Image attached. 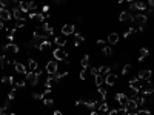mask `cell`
Masks as SVG:
<instances>
[{
    "instance_id": "1",
    "label": "cell",
    "mask_w": 154,
    "mask_h": 115,
    "mask_svg": "<svg viewBox=\"0 0 154 115\" xmlns=\"http://www.w3.org/2000/svg\"><path fill=\"white\" fill-rule=\"evenodd\" d=\"M26 82H28L31 86H35L39 84L40 82V72H37V71H29V72H26Z\"/></svg>"
},
{
    "instance_id": "2",
    "label": "cell",
    "mask_w": 154,
    "mask_h": 115,
    "mask_svg": "<svg viewBox=\"0 0 154 115\" xmlns=\"http://www.w3.org/2000/svg\"><path fill=\"white\" fill-rule=\"evenodd\" d=\"M140 92L143 94V95H153L154 94V84H153V82L151 80H147L142 86H140Z\"/></svg>"
},
{
    "instance_id": "3",
    "label": "cell",
    "mask_w": 154,
    "mask_h": 115,
    "mask_svg": "<svg viewBox=\"0 0 154 115\" xmlns=\"http://www.w3.org/2000/svg\"><path fill=\"white\" fill-rule=\"evenodd\" d=\"M52 57L56 58V61H65L68 58V54L62 48H56V49L52 51Z\"/></svg>"
},
{
    "instance_id": "4",
    "label": "cell",
    "mask_w": 154,
    "mask_h": 115,
    "mask_svg": "<svg viewBox=\"0 0 154 115\" xmlns=\"http://www.w3.org/2000/svg\"><path fill=\"white\" fill-rule=\"evenodd\" d=\"M114 100L116 101H119V104H120V108H126V103H128V95L126 94H122V92H117L116 95H114Z\"/></svg>"
},
{
    "instance_id": "5",
    "label": "cell",
    "mask_w": 154,
    "mask_h": 115,
    "mask_svg": "<svg viewBox=\"0 0 154 115\" xmlns=\"http://www.w3.org/2000/svg\"><path fill=\"white\" fill-rule=\"evenodd\" d=\"M13 19V14L8 8H0V20L2 22H10Z\"/></svg>"
},
{
    "instance_id": "6",
    "label": "cell",
    "mask_w": 154,
    "mask_h": 115,
    "mask_svg": "<svg viewBox=\"0 0 154 115\" xmlns=\"http://www.w3.org/2000/svg\"><path fill=\"white\" fill-rule=\"evenodd\" d=\"M151 75H153V71H150V69H142V71H139V74L136 75V77H137L139 80L147 82V80H150V78H151Z\"/></svg>"
},
{
    "instance_id": "7",
    "label": "cell",
    "mask_w": 154,
    "mask_h": 115,
    "mask_svg": "<svg viewBox=\"0 0 154 115\" xmlns=\"http://www.w3.org/2000/svg\"><path fill=\"white\" fill-rule=\"evenodd\" d=\"M57 61L56 60H49L48 63H46V72L49 74V75H52V74H56L57 72Z\"/></svg>"
},
{
    "instance_id": "8",
    "label": "cell",
    "mask_w": 154,
    "mask_h": 115,
    "mask_svg": "<svg viewBox=\"0 0 154 115\" xmlns=\"http://www.w3.org/2000/svg\"><path fill=\"white\" fill-rule=\"evenodd\" d=\"M40 29H42V32H43L45 35H46V37H51V35L54 34V28H52V26H49L46 22H43V23H42Z\"/></svg>"
},
{
    "instance_id": "9",
    "label": "cell",
    "mask_w": 154,
    "mask_h": 115,
    "mask_svg": "<svg viewBox=\"0 0 154 115\" xmlns=\"http://www.w3.org/2000/svg\"><path fill=\"white\" fill-rule=\"evenodd\" d=\"M76 32V26L74 25H63L62 26V35H71V34H74Z\"/></svg>"
},
{
    "instance_id": "10",
    "label": "cell",
    "mask_w": 154,
    "mask_h": 115,
    "mask_svg": "<svg viewBox=\"0 0 154 115\" xmlns=\"http://www.w3.org/2000/svg\"><path fill=\"white\" fill-rule=\"evenodd\" d=\"M119 20H120V22H125V23H133V22H134V17H133L130 12L122 11L120 15H119Z\"/></svg>"
},
{
    "instance_id": "11",
    "label": "cell",
    "mask_w": 154,
    "mask_h": 115,
    "mask_svg": "<svg viewBox=\"0 0 154 115\" xmlns=\"http://www.w3.org/2000/svg\"><path fill=\"white\" fill-rule=\"evenodd\" d=\"M117 83V75L116 74H106L105 75V84H108V86H114Z\"/></svg>"
},
{
    "instance_id": "12",
    "label": "cell",
    "mask_w": 154,
    "mask_h": 115,
    "mask_svg": "<svg viewBox=\"0 0 154 115\" xmlns=\"http://www.w3.org/2000/svg\"><path fill=\"white\" fill-rule=\"evenodd\" d=\"M147 20H148V17L147 15H145V14H136L134 15V23H137L139 26H143L145 23H147Z\"/></svg>"
},
{
    "instance_id": "13",
    "label": "cell",
    "mask_w": 154,
    "mask_h": 115,
    "mask_svg": "<svg viewBox=\"0 0 154 115\" xmlns=\"http://www.w3.org/2000/svg\"><path fill=\"white\" fill-rule=\"evenodd\" d=\"M28 19L43 23V22H45V14H42V12H31V14L28 15Z\"/></svg>"
},
{
    "instance_id": "14",
    "label": "cell",
    "mask_w": 154,
    "mask_h": 115,
    "mask_svg": "<svg viewBox=\"0 0 154 115\" xmlns=\"http://www.w3.org/2000/svg\"><path fill=\"white\" fill-rule=\"evenodd\" d=\"M11 14H13V17H14L15 20H19V19H26V17H25V12H23V11L20 9L19 6H17V8H14Z\"/></svg>"
},
{
    "instance_id": "15",
    "label": "cell",
    "mask_w": 154,
    "mask_h": 115,
    "mask_svg": "<svg viewBox=\"0 0 154 115\" xmlns=\"http://www.w3.org/2000/svg\"><path fill=\"white\" fill-rule=\"evenodd\" d=\"M117 41H119V34H117V32L108 34V43H110V46H114Z\"/></svg>"
},
{
    "instance_id": "16",
    "label": "cell",
    "mask_w": 154,
    "mask_h": 115,
    "mask_svg": "<svg viewBox=\"0 0 154 115\" xmlns=\"http://www.w3.org/2000/svg\"><path fill=\"white\" fill-rule=\"evenodd\" d=\"M134 8H136V11H145L147 9V3L142 2V0H136V2H133Z\"/></svg>"
},
{
    "instance_id": "17",
    "label": "cell",
    "mask_w": 154,
    "mask_h": 115,
    "mask_svg": "<svg viewBox=\"0 0 154 115\" xmlns=\"http://www.w3.org/2000/svg\"><path fill=\"white\" fill-rule=\"evenodd\" d=\"M140 83H139V78L137 77H133L131 80H130V87H133V89H137L139 92H140Z\"/></svg>"
},
{
    "instance_id": "18",
    "label": "cell",
    "mask_w": 154,
    "mask_h": 115,
    "mask_svg": "<svg viewBox=\"0 0 154 115\" xmlns=\"http://www.w3.org/2000/svg\"><path fill=\"white\" fill-rule=\"evenodd\" d=\"M54 43H56L57 46H65L66 45V37L65 35H59V37L54 39Z\"/></svg>"
},
{
    "instance_id": "19",
    "label": "cell",
    "mask_w": 154,
    "mask_h": 115,
    "mask_svg": "<svg viewBox=\"0 0 154 115\" xmlns=\"http://www.w3.org/2000/svg\"><path fill=\"white\" fill-rule=\"evenodd\" d=\"M14 68H15V72L17 74H26V68H25V65L23 63H14Z\"/></svg>"
},
{
    "instance_id": "20",
    "label": "cell",
    "mask_w": 154,
    "mask_h": 115,
    "mask_svg": "<svg viewBox=\"0 0 154 115\" xmlns=\"http://www.w3.org/2000/svg\"><path fill=\"white\" fill-rule=\"evenodd\" d=\"M28 5H29V0H20V2H19V8H20L25 14L29 12V11H28Z\"/></svg>"
},
{
    "instance_id": "21",
    "label": "cell",
    "mask_w": 154,
    "mask_h": 115,
    "mask_svg": "<svg viewBox=\"0 0 154 115\" xmlns=\"http://www.w3.org/2000/svg\"><path fill=\"white\" fill-rule=\"evenodd\" d=\"M126 109L128 111H137L139 106H137V103H136V100H128V103H126Z\"/></svg>"
},
{
    "instance_id": "22",
    "label": "cell",
    "mask_w": 154,
    "mask_h": 115,
    "mask_svg": "<svg viewBox=\"0 0 154 115\" xmlns=\"http://www.w3.org/2000/svg\"><path fill=\"white\" fill-rule=\"evenodd\" d=\"M94 82H96V86L99 87V86H102L105 83V77L102 74H97V75H94Z\"/></svg>"
},
{
    "instance_id": "23",
    "label": "cell",
    "mask_w": 154,
    "mask_h": 115,
    "mask_svg": "<svg viewBox=\"0 0 154 115\" xmlns=\"http://www.w3.org/2000/svg\"><path fill=\"white\" fill-rule=\"evenodd\" d=\"M134 100H136V103H137L139 108H142V106H143L145 103H147V98H145V95H143V94H142V95H137Z\"/></svg>"
},
{
    "instance_id": "24",
    "label": "cell",
    "mask_w": 154,
    "mask_h": 115,
    "mask_svg": "<svg viewBox=\"0 0 154 115\" xmlns=\"http://www.w3.org/2000/svg\"><path fill=\"white\" fill-rule=\"evenodd\" d=\"M28 66H29V71H37V68H39V63L35 61L34 58H29V61H28Z\"/></svg>"
},
{
    "instance_id": "25",
    "label": "cell",
    "mask_w": 154,
    "mask_h": 115,
    "mask_svg": "<svg viewBox=\"0 0 154 115\" xmlns=\"http://www.w3.org/2000/svg\"><path fill=\"white\" fill-rule=\"evenodd\" d=\"M97 109H99V112H100V114H106L110 108H108V103H106V101H102L100 104H99Z\"/></svg>"
},
{
    "instance_id": "26",
    "label": "cell",
    "mask_w": 154,
    "mask_h": 115,
    "mask_svg": "<svg viewBox=\"0 0 154 115\" xmlns=\"http://www.w3.org/2000/svg\"><path fill=\"white\" fill-rule=\"evenodd\" d=\"M148 54H150V51H148L147 48H140V55H139V58H137V60H139V61H143V60H145V57H147Z\"/></svg>"
},
{
    "instance_id": "27",
    "label": "cell",
    "mask_w": 154,
    "mask_h": 115,
    "mask_svg": "<svg viewBox=\"0 0 154 115\" xmlns=\"http://www.w3.org/2000/svg\"><path fill=\"white\" fill-rule=\"evenodd\" d=\"M137 95H139V91H137V89H133V87H130V89H128V98H130V100H134Z\"/></svg>"
},
{
    "instance_id": "28",
    "label": "cell",
    "mask_w": 154,
    "mask_h": 115,
    "mask_svg": "<svg viewBox=\"0 0 154 115\" xmlns=\"http://www.w3.org/2000/svg\"><path fill=\"white\" fill-rule=\"evenodd\" d=\"M80 65H82V68H89V55H83L82 60H80Z\"/></svg>"
},
{
    "instance_id": "29",
    "label": "cell",
    "mask_w": 154,
    "mask_h": 115,
    "mask_svg": "<svg viewBox=\"0 0 154 115\" xmlns=\"http://www.w3.org/2000/svg\"><path fill=\"white\" fill-rule=\"evenodd\" d=\"M110 71H111L110 66H100V68H99V74L106 75V74H110Z\"/></svg>"
},
{
    "instance_id": "30",
    "label": "cell",
    "mask_w": 154,
    "mask_h": 115,
    "mask_svg": "<svg viewBox=\"0 0 154 115\" xmlns=\"http://www.w3.org/2000/svg\"><path fill=\"white\" fill-rule=\"evenodd\" d=\"M97 91H99V95L102 97V100L105 101V98H106V89H105L103 86H99V87H97Z\"/></svg>"
},
{
    "instance_id": "31",
    "label": "cell",
    "mask_w": 154,
    "mask_h": 115,
    "mask_svg": "<svg viewBox=\"0 0 154 115\" xmlns=\"http://www.w3.org/2000/svg\"><path fill=\"white\" fill-rule=\"evenodd\" d=\"M102 52H103V55L110 57V55L113 54V48H111V46H103V48H102Z\"/></svg>"
},
{
    "instance_id": "32",
    "label": "cell",
    "mask_w": 154,
    "mask_h": 115,
    "mask_svg": "<svg viewBox=\"0 0 154 115\" xmlns=\"http://www.w3.org/2000/svg\"><path fill=\"white\" fill-rule=\"evenodd\" d=\"M51 46V43L48 41V40H43L42 43H40V48H39V51H45V49H48Z\"/></svg>"
},
{
    "instance_id": "33",
    "label": "cell",
    "mask_w": 154,
    "mask_h": 115,
    "mask_svg": "<svg viewBox=\"0 0 154 115\" xmlns=\"http://www.w3.org/2000/svg\"><path fill=\"white\" fill-rule=\"evenodd\" d=\"M88 77V68H82V71H80V80H86Z\"/></svg>"
},
{
    "instance_id": "34",
    "label": "cell",
    "mask_w": 154,
    "mask_h": 115,
    "mask_svg": "<svg viewBox=\"0 0 154 115\" xmlns=\"http://www.w3.org/2000/svg\"><path fill=\"white\" fill-rule=\"evenodd\" d=\"M35 9H37V5H35V3L32 2V0H29V5H28V11H29V12H34Z\"/></svg>"
},
{
    "instance_id": "35",
    "label": "cell",
    "mask_w": 154,
    "mask_h": 115,
    "mask_svg": "<svg viewBox=\"0 0 154 115\" xmlns=\"http://www.w3.org/2000/svg\"><path fill=\"white\" fill-rule=\"evenodd\" d=\"M130 71H131V65L128 63V65H125V66L122 68V72H120V74H122V75H126V74L130 72Z\"/></svg>"
},
{
    "instance_id": "36",
    "label": "cell",
    "mask_w": 154,
    "mask_h": 115,
    "mask_svg": "<svg viewBox=\"0 0 154 115\" xmlns=\"http://www.w3.org/2000/svg\"><path fill=\"white\" fill-rule=\"evenodd\" d=\"M25 22H26V19H19V20H15V28H23V26H25Z\"/></svg>"
},
{
    "instance_id": "37",
    "label": "cell",
    "mask_w": 154,
    "mask_h": 115,
    "mask_svg": "<svg viewBox=\"0 0 154 115\" xmlns=\"http://www.w3.org/2000/svg\"><path fill=\"white\" fill-rule=\"evenodd\" d=\"M43 104L46 106V108H51V106L54 104V100L52 98H43Z\"/></svg>"
},
{
    "instance_id": "38",
    "label": "cell",
    "mask_w": 154,
    "mask_h": 115,
    "mask_svg": "<svg viewBox=\"0 0 154 115\" xmlns=\"http://www.w3.org/2000/svg\"><path fill=\"white\" fill-rule=\"evenodd\" d=\"M52 83H56V82H54L52 75H49V77L46 78V83H45V86H46V87H51V86H52Z\"/></svg>"
},
{
    "instance_id": "39",
    "label": "cell",
    "mask_w": 154,
    "mask_h": 115,
    "mask_svg": "<svg viewBox=\"0 0 154 115\" xmlns=\"http://www.w3.org/2000/svg\"><path fill=\"white\" fill-rule=\"evenodd\" d=\"M6 66V57L5 55H0V69Z\"/></svg>"
},
{
    "instance_id": "40",
    "label": "cell",
    "mask_w": 154,
    "mask_h": 115,
    "mask_svg": "<svg viewBox=\"0 0 154 115\" xmlns=\"http://www.w3.org/2000/svg\"><path fill=\"white\" fill-rule=\"evenodd\" d=\"M32 98H34V100H43V94L34 92V94H32Z\"/></svg>"
},
{
    "instance_id": "41",
    "label": "cell",
    "mask_w": 154,
    "mask_h": 115,
    "mask_svg": "<svg viewBox=\"0 0 154 115\" xmlns=\"http://www.w3.org/2000/svg\"><path fill=\"white\" fill-rule=\"evenodd\" d=\"M88 71H89V74H91V75H97L99 74V68H89Z\"/></svg>"
},
{
    "instance_id": "42",
    "label": "cell",
    "mask_w": 154,
    "mask_h": 115,
    "mask_svg": "<svg viewBox=\"0 0 154 115\" xmlns=\"http://www.w3.org/2000/svg\"><path fill=\"white\" fill-rule=\"evenodd\" d=\"M15 98V89H13L10 94H8V100H14Z\"/></svg>"
},
{
    "instance_id": "43",
    "label": "cell",
    "mask_w": 154,
    "mask_h": 115,
    "mask_svg": "<svg viewBox=\"0 0 154 115\" xmlns=\"http://www.w3.org/2000/svg\"><path fill=\"white\" fill-rule=\"evenodd\" d=\"M11 51L14 52V54H17V52H19V46H17L15 43H11Z\"/></svg>"
},
{
    "instance_id": "44",
    "label": "cell",
    "mask_w": 154,
    "mask_h": 115,
    "mask_svg": "<svg viewBox=\"0 0 154 115\" xmlns=\"http://www.w3.org/2000/svg\"><path fill=\"white\" fill-rule=\"evenodd\" d=\"M48 12H49V6L45 5V6L42 8V14H46V15H48Z\"/></svg>"
},
{
    "instance_id": "45",
    "label": "cell",
    "mask_w": 154,
    "mask_h": 115,
    "mask_svg": "<svg viewBox=\"0 0 154 115\" xmlns=\"http://www.w3.org/2000/svg\"><path fill=\"white\" fill-rule=\"evenodd\" d=\"M8 6V0H0V8H6Z\"/></svg>"
},
{
    "instance_id": "46",
    "label": "cell",
    "mask_w": 154,
    "mask_h": 115,
    "mask_svg": "<svg viewBox=\"0 0 154 115\" xmlns=\"http://www.w3.org/2000/svg\"><path fill=\"white\" fill-rule=\"evenodd\" d=\"M108 115H117V109H108Z\"/></svg>"
},
{
    "instance_id": "47",
    "label": "cell",
    "mask_w": 154,
    "mask_h": 115,
    "mask_svg": "<svg viewBox=\"0 0 154 115\" xmlns=\"http://www.w3.org/2000/svg\"><path fill=\"white\" fill-rule=\"evenodd\" d=\"M97 45H100V46L103 48V46H105V40H102V39H99V40H97Z\"/></svg>"
},
{
    "instance_id": "48",
    "label": "cell",
    "mask_w": 154,
    "mask_h": 115,
    "mask_svg": "<svg viewBox=\"0 0 154 115\" xmlns=\"http://www.w3.org/2000/svg\"><path fill=\"white\" fill-rule=\"evenodd\" d=\"M148 5H150L151 8H154V0H148Z\"/></svg>"
},
{
    "instance_id": "49",
    "label": "cell",
    "mask_w": 154,
    "mask_h": 115,
    "mask_svg": "<svg viewBox=\"0 0 154 115\" xmlns=\"http://www.w3.org/2000/svg\"><path fill=\"white\" fill-rule=\"evenodd\" d=\"M52 115H63V114H62L60 111H54V114H52Z\"/></svg>"
},
{
    "instance_id": "50",
    "label": "cell",
    "mask_w": 154,
    "mask_h": 115,
    "mask_svg": "<svg viewBox=\"0 0 154 115\" xmlns=\"http://www.w3.org/2000/svg\"><path fill=\"white\" fill-rule=\"evenodd\" d=\"M63 2H65V0H56V5H62Z\"/></svg>"
},
{
    "instance_id": "51",
    "label": "cell",
    "mask_w": 154,
    "mask_h": 115,
    "mask_svg": "<svg viewBox=\"0 0 154 115\" xmlns=\"http://www.w3.org/2000/svg\"><path fill=\"white\" fill-rule=\"evenodd\" d=\"M89 115H100V114H99V112H96V111H93V112L89 114Z\"/></svg>"
},
{
    "instance_id": "52",
    "label": "cell",
    "mask_w": 154,
    "mask_h": 115,
    "mask_svg": "<svg viewBox=\"0 0 154 115\" xmlns=\"http://www.w3.org/2000/svg\"><path fill=\"white\" fill-rule=\"evenodd\" d=\"M0 29H3V22L0 20Z\"/></svg>"
},
{
    "instance_id": "53",
    "label": "cell",
    "mask_w": 154,
    "mask_h": 115,
    "mask_svg": "<svg viewBox=\"0 0 154 115\" xmlns=\"http://www.w3.org/2000/svg\"><path fill=\"white\" fill-rule=\"evenodd\" d=\"M2 115H15V114H5V112H3Z\"/></svg>"
},
{
    "instance_id": "54",
    "label": "cell",
    "mask_w": 154,
    "mask_h": 115,
    "mask_svg": "<svg viewBox=\"0 0 154 115\" xmlns=\"http://www.w3.org/2000/svg\"><path fill=\"white\" fill-rule=\"evenodd\" d=\"M116 2H117V3H122V2H123V0H116Z\"/></svg>"
},
{
    "instance_id": "55",
    "label": "cell",
    "mask_w": 154,
    "mask_h": 115,
    "mask_svg": "<svg viewBox=\"0 0 154 115\" xmlns=\"http://www.w3.org/2000/svg\"><path fill=\"white\" fill-rule=\"evenodd\" d=\"M2 114H3V109H2V108H0V115H2Z\"/></svg>"
},
{
    "instance_id": "56",
    "label": "cell",
    "mask_w": 154,
    "mask_h": 115,
    "mask_svg": "<svg viewBox=\"0 0 154 115\" xmlns=\"http://www.w3.org/2000/svg\"><path fill=\"white\" fill-rule=\"evenodd\" d=\"M130 115H137V114H130Z\"/></svg>"
},
{
    "instance_id": "57",
    "label": "cell",
    "mask_w": 154,
    "mask_h": 115,
    "mask_svg": "<svg viewBox=\"0 0 154 115\" xmlns=\"http://www.w3.org/2000/svg\"><path fill=\"white\" fill-rule=\"evenodd\" d=\"M14 2H20V0H14Z\"/></svg>"
},
{
    "instance_id": "58",
    "label": "cell",
    "mask_w": 154,
    "mask_h": 115,
    "mask_svg": "<svg viewBox=\"0 0 154 115\" xmlns=\"http://www.w3.org/2000/svg\"><path fill=\"white\" fill-rule=\"evenodd\" d=\"M100 115H106V114H100Z\"/></svg>"
}]
</instances>
